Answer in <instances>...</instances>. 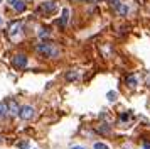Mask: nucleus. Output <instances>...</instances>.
<instances>
[{
  "instance_id": "f257e3e1",
  "label": "nucleus",
  "mask_w": 150,
  "mask_h": 149,
  "mask_svg": "<svg viewBox=\"0 0 150 149\" xmlns=\"http://www.w3.org/2000/svg\"><path fill=\"white\" fill-rule=\"evenodd\" d=\"M37 51L42 53V54H47V56H52V58L57 56V49H52L49 44H39V46H37Z\"/></svg>"
},
{
  "instance_id": "f03ea898",
  "label": "nucleus",
  "mask_w": 150,
  "mask_h": 149,
  "mask_svg": "<svg viewBox=\"0 0 150 149\" xmlns=\"http://www.w3.org/2000/svg\"><path fill=\"white\" fill-rule=\"evenodd\" d=\"M21 119H24V120H29V119H32L34 117V108L29 107V105H25V107L21 108Z\"/></svg>"
},
{
  "instance_id": "7ed1b4c3",
  "label": "nucleus",
  "mask_w": 150,
  "mask_h": 149,
  "mask_svg": "<svg viewBox=\"0 0 150 149\" xmlns=\"http://www.w3.org/2000/svg\"><path fill=\"white\" fill-rule=\"evenodd\" d=\"M12 63H14V66H15V68H24L25 64H27V58H25L24 54H17V56L14 58V61H12Z\"/></svg>"
},
{
  "instance_id": "20e7f679",
  "label": "nucleus",
  "mask_w": 150,
  "mask_h": 149,
  "mask_svg": "<svg viewBox=\"0 0 150 149\" xmlns=\"http://www.w3.org/2000/svg\"><path fill=\"white\" fill-rule=\"evenodd\" d=\"M10 5L14 7L15 10H19V12H24L25 10V4L22 0H10Z\"/></svg>"
},
{
  "instance_id": "39448f33",
  "label": "nucleus",
  "mask_w": 150,
  "mask_h": 149,
  "mask_svg": "<svg viewBox=\"0 0 150 149\" xmlns=\"http://www.w3.org/2000/svg\"><path fill=\"white\" fill-rule=\"evenodd\" d=\"M8 108H10V112L14 115H19L21 114V110H19V105L15 103V100H8Z\"/></svg>"
},
{
  "instance_id": "423d86ee",
  "label": "nucleus",
  "mask_w": 150,
  "mask_h": 149,
  "mask_svg": "<svg viewBox=\"0 0 150 149\" xmlns=\"http://www.w3.org/2000/svg\"><path fill=\"white\" fill-rule=\"evenodd\" d=\"M54 4H52V2H46V4H42V10H46V12H51V10H54Z\"/></svg>"
},
{
  "instance_id": "0eeeda50",
  "label": "nucleus",
  "mask_w": 150,
  "mask_h": 149,
  "mask_svg": "<svg viewBox=\"0 0 150 149\" xmlns=\"http://www.w3.org/2000/svg\"><path fill=\"white\" fill-rule=\"evenodd\" d=\"M68 17H69V10L64 9V10H62V17H61V24H66V22H68Z\"/></svg>"
},
{
  "instance_id": "6e6552de",
  "label": "nucleus",
  "mask_w": 150,
  "mask_h": 149,
  "mask_svg": "<svg viewBox=\"0 0 150 149\" xmlns=\"http://www.w3.org/2000/svg\"><path fill=\"white\" fill-rule=\"evenodd\" d=\"M7 110H8V107L5 105V103H2V102H0V117L7 114Z\"/></svg>"
},
{
  "instance_id": "1a4fd4ad",
  "label": "nucleus",
  "mask_w": 150,
  "mask_h": 149,
  "mask_svg": "<svg viewBox=\"0 0 150 149\" xmlns=\"http://www.w3.org/2000/svg\"><path fill=\"white\" fill-rule=\"evenodd\" d=\"M127 83H128L130 87H135L137 85V78L135 76H128V78H127Z\"/></svg>"
},
{
  "instance_id": "9d476101",
  "label": "nucleus",
  "mask_w": 150,
  "mask_h": 149,
  "mask_svg": "<svg viewBox=\"0 0 150 149\" xmlns=\"http://www.w3.org/2000/svg\"><path fill=\"white\" fill-rule=\"evenodd\" d=\"M95 149H110L105 142H95Z\"/></svg>"
},
{
  "instance_id": "9b49d317",
  "label": "nucleus",
  "mask_w": 150,
  "mask_h": 149,
  "mask_svg": "<svg viewBox=\"0 0 150 149\" xmlns=\"http://www.w3.org/2000/svg\"><path fill=\"white\" fill-rule=\"evenodd\" d=\"M116 9H118V12L123 14V15L128 12V7H125V5H116Z\"/></svg>"
},
{
  "instance_id": "f8f14e48",
  "label": "nucleus",
  "mask_w": 150,
  "mask_h": 149,
  "mask_svg": "<svg viewBox=\"0 0 150 149\" xmlns=\"http://www.w3.org/2000/svg\"><path fill=\"white\" fill-rule=\"evenodd\" d=\"M106 97H108L110 102H115L116 100V92H108V95H106Z\"/></svg>"
},
{
  "instance_id": "ddd939ff",
  "label": "nucleus",
  "mask_w": 150,
  "mask_h": 149,
  "mask_svg": "<svg viewBox=\"0 0 150 149\" xmlns=\"http://www.w3.org/2000/svg\"><path fill=\"white\" fill-rule=\"evenodd\" d=\"M120 119H122V120H128V114H122Z\"/></svg>"
},
{
  "instance_id": "4468645a",
  "label": "nucleus",
  "mask_w": 150,
  "mask_h": 149,
  "mask_svg": "<svg viewBox=\"0 0 150 149\" xmlns=\"http://www.w3.org/2000/svg\"><path fill=\"white\" fill-rule=\"evenodd\" d=\"M71 149H86V148H83V146H71Z\"/></svg>"
},
{
  "instance_id": "2eb2a0df",
  "label": "nucleus",
  "mask_w": 150,
  "mask_h": 149,
  "mask_svg": "<svg viewBox=\"0 0 150 149\" xmlns=\"http://www.w3.org/2000/svg\"><path fill=\"white\" fill-rule=\"evenodd\" d=\"M143 149H150V142H147V144L143 146Z\"/></svg>"
},
{
  "instance_id": "dca6fc26",
  "label": "nucleus",
  "mask_w": 150,
  "mask_h": 149,
  "mask_svg": "<svg viewBox=\"0 0 150 149\" xmlns=\"http://www.w3.org/2000/svg\"><path fill=\"white\" fill-rule=\"evenodd\" d=\"M0 22H2V20H0Z\"/></svg>"
},
{
  "instance_id": "f3484780",
  "label": "nucleus",
  "mask_w": 150,
  "mask_h": 149,
  "mask_svg": "<svg viewBox=\"0 0 150 149\" xmlns=\"http://www.w3.org/2000/svg\"><path fill=\"white\" fill-rule=\"evenodd\" d=\"M0 2H2V0H0Z\"/></svg>"
}]
</instances>
